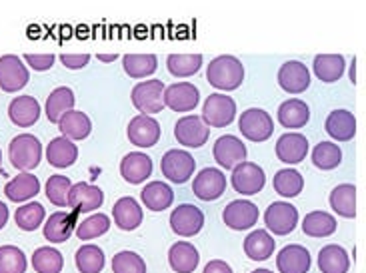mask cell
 Here are the masks:
<instances>
[{
  "instance_id": "6da1fadb",
  "label": "cell",
  "mask_w": 366,
  "mask_h": 273,
  "mask_svg": "<svg viewBox=\"0 0 366 273\" xmlns=\"http://www.w3.org/2000/svg\"><path fill=\"white\" fill-rule=\"evenodd\" d=\"M207 78L212 88L222 90V92H232L244 80V66L237 56L222 54V56H217L208 64Z\"/></svg>"
},
{
  "instance_id": "7a4b0ae2",
  "label": "cell",
  "mask_w": 366,
  "mask_h": 273,
  "mask_svg": "<svg viewBox=\"0 0 366 273\" xmlns=\"http://www.w3.org/2000/svg\"><path fill=\"white\" fill-rule=\"evenodd\" d=\"M10 164L19 172H32L40 166L42 160V144L32 134H20L14 140H10L9 146Z\"/></svg>"
},
{
  "instance_id": "3957f363",
  "label": "cell",
  "mask_w": 366,
  "mask_h": 273,
  "mask_svg": "<svg viewBox=\"0 0 366 273\" xmlns=\"http://www.w3.org/2000/svg\"><path fill=\"white\" fill-rule=\"evenodd\" d=\"M164 82L162 80H147V82H140L137 84L130 98H132V104L137 106V110L142 112V116H152V114H159L164 110Z\"/></svg>"
},
{
  "instance_id": "277c9868",
  "label": "cell",
  "mask_w": 366,
  "mask_h": 273,
  "mask_svg": "<svg viewBox=\"0 0 366 273\" xmlns=\"http://www.w3.org/2000/svg\"><path fill=\"white\" fill-rule=\"evenodd\" d=\"M238 128L242 136L250 142H267L274 132L272 118L262 108H248L247 112H242L238 120Z\"/></svg>"
},
{
  "instance_id": "5b68a950",
  "label": "cell",
  "mask_w": 366,
  "mask_h": 273,
  "mask_svg": "<svg viewBox=\"0 0 366 273\" xmlns=\"http://www.w3.org/2000/svg\"><path fill=\"white\" fill-rule=\"evenodd\" d=\"M237 116V102L227 94H210L202 106V122L207 126L224 128Z\"/></svg>"
},
{
  "instance_id": "8992f818",
  "label": "cell",
  "mask_w": 366,
  "mask_h": 273,
  "mask_svg": "<svg viewBox=\"0 0 366 273\" xmlns=\"http://www.w3.org/2000/svg\"><path fill=\"white\" fill-rule=\"evenodd\" d=\"M160 170L164 177L172 182V184H184L190 180V176L194 174L197 170V162L194 158L190 156L184 150H169L162 162H160Z\"/></svg>"
},
{
  "instance_id": "52a82bcc",
  "label": "cell",
  "mask_w": 366,
  "mask_h": 273,
  "mask_svg": "<svg viewBox=\"0 0 366 273\" xmlns=\"http://www.w3.org/2000/svg\"><path fill=\"white\" fill-rule=\"evenodd\" d=\"M230 182H232V190H237L238 194L254 195L267 184V174L254 162H242L237 168H232Z\"/></svg>"
},
{
  "instance_id": "ba28073f",
  "label": "cell",
  "mask_w": 366,
  "mask_h": 273,
  "mask_svg": "<svg viewBox=\"0 0 366 273\" xmlns=\"http://www.w3.org/2000/svg\"><path fill=\"white\" fill-rule=\"evenodd\" d=\"M264 224L274 235H290L297 230L298 210L287 202L270 204L264 212Z\"/></svg>"
},
{
  "instance_id": "9c48e42d",
  "label": "cell",
  "mask_w": 366,
  "mask_h": 273,
  "mask_svg": "<svg viewBox=\"0 0 366 273\" xmlns=\"http://www.w3.org/2000/svg\"><path fill=\"white\" fill-rule=\"evenodd\" d=\"M30 72L22 58L16 54H6L0 58V88L4 92H20L29 84Z\"/></svg>"
},
{
  "instance_id": "30bf717a",
  "label": "cell",
  "mask_w": 366,
  "mask_h": 273,
  "mask_svg": "<svg viewBox=\"0 0 366 273\" xmlns=\"http://www.w3.org/2000/svg\"><path fill=\"white\" fill-rule=\"evenodd\" d=\"M170 227L177 235L192 237V235L200 234V230L204 227V214L200 212V207H197V205L182 204L172 210Z\"/></svg>"
},
{
  "instance_id": "8fae6325",
  "label": "cell",
  "mask_w": 366,
  "mask_h": 273,
  "mask_svg": "<svg viewBox=\"0 0 366 273\" xmlns=\"http://www.w3.org/2000/svg\"><path fill=\"white\" fill-rule=\"evenodd\" d=\"M227 190V177L217 168H204L192 182V192L202 202H214Z\"/></svg>"
},
{
  "instance_id": "7c38bea8",
  "label": "cell",
  "mask_w": 366,
  "mask_h": 273,
  "mask_svg": "<svg viewBox=\"0 0 366 273\" xmlns=\"http://www.w3.org/2000/svg\"><path fill=\"white\" fill-rule=\"evenodd\" d=\"M278 84L288 94L307 92L310 86V70L300 60H288L278 70Z\"/></svg>"
},
{
  "instance_id": "4fadbf2b",
  "label": "cell",
  "mask_w": 366,
  "mask_h": 273,
  "mask_svg": "<svg viewBox=\"0 0 366 273\" xmlns=\"http://www.w3.org/2000/svg\"><path fill=\"white\" fill-rule=\"evenodd\" d=\"M208 136H210V128L202 122V118L194 116V114L180 118L179 122H177V126H174L177 142H180L182 146L187 148L204 146Z\"/></svg>"
},
{
  "instance_id": "5bb4252c",
  "label": "cell",
  "mask_w": 366,
  "mask_h": 273,
  "mask_svg": "<svg viewBox=\"0 0 366 273\" xmlns=\"http://www.w3.org/2000/svg\"><path fill=\"white\" fill-rule=\"evenodd\" d=\"M212 158L217 160L218 166H222L224 170H232L238 164L247 162V146L237 136L227 134L217 140V144L212 148Z\"/></svg>"
},
{
  "instance_id": "9a60e30c",
  "label": "cell",
  "mask_w": 366,
  "mask_h": 273,
  "mask_svg": "<svg viewBox=\"0 0 366 273\" xmlns=\"http://www.w3.org/2000/svg\"><path fill=\"white\" fill-rule=\"evenodd\" d=\"M104 204V192L89 182L72 184L69 192V205L76 214H89Z\"/></svg>"
},
{
  "instance_id": "2e32d148",
  "label": "cell",
  "mask_w": 366,
  "mask_h": 273,
  "mask_svg": "<svg viewBox=\"0 0 366 273\" xmlns=\"http://www.w3.org/2000/svg\"><path fill=\"white\" fill-rule=\"evenodd\" d=\"M258 215H260V212H258L257 204H252L248 200H234V202H230L224 207L222 220H224V224L230 230L244 232V230H248V227H252V225L257 224Z\"/></svg>"
},
{
  "instance_id": "e0dca14e",
  "label": "cell",
  "mask_w": 366,
  "mask_h": 273,
  "mask_svg": "<svg viewBox=\"0 0 366 273\" xmlns=\"http://www.w3.org/2000/svg\"><path fill=\"white\" fill-rule=\"evenodd\" d=\"M200 102V92L190 82H177L164 88V106L174 112H190Z\"/></svg>"
},
{
  "instance_id": "ac0fdd59",
  "label": "cell",
  "mask_w": 366,
  "mask_h": 273,
  "mask_svg": "<svg viewBox=\"0 0 366 273\" xmlns=\"http://www.w3.org/2000/svg\"><path fill=\"white\" fill-rule=\"evenodd\" d=\"M129 140L139 148H152L160 140V124L152 116H137L129 124Z\"/></svg>"
},
{
  "instance_id": "d6986e66",
  "label": "cell",
  "mask_w": 366,
  "mask_h": 273,
  "mask_svg": "<svg viewBox=\"0 0 366 273\" xmlns=\"http://www.w3.org/2000/svg\"><path fill=\"white\" fill-rule=\"evenodd\" d=\"M312 264V257L305 245H285L277 255V267L280 273H307Z\"/></svg>"
},
{
  "instance_id": "ffe728a7",
  "label": "cell",
  "mask_w": 366,
  "mask_h": 273,
  "mask_svg": "<svg viewBox=\"0 0 366 273\" xmlns=\"http://www.w3.org/2000/svg\"><path fill=\"white\" fill-rule=\"evenodd\" d=\"M152 170H154L152 158L142 152H130L120 162V176L129 184H142L152 176Z\"/></svg>"
},
{
  "instance_id": "44dd1931",
  "label": "cell",
  "mask_w": 366,
  "mask_h": 273,
  "mask_svg": "<svg viewBox=\"0 0 366 273\" xmlns=\"http://www.w3.org/2000/svg\"><path fill=\"white\" fill-rule=\"evenodd\" d=\"M325 130H327L328 136L332 138V140L348 142L357 134V118H355V114L350 110H345V108L332 110L328 114L327 122H325Z\"/></svg>"
},
{
  "instance_id": "7402d4cb",
  "label": "cell",
  "mask_w": 366,
  "mask_h": 273,
  "mask_svg": "<svg viewBox=\"0 0 366 273\" xmlns=\"http://www.w3.org/2000/svg\"><path fill=\"white\" fill-rule=\"evenodd\" d=\"M9 118L14 126H34L40 118L39 100L34 96H16L9 104Z\"/></svg>"
},
{
  "instance_id": "603a6c76",
  "label": "cell",
  "mask_w": 366,
  "mask_h": 273,
  "mask_svg": "<svg viewBox=\"0 0 366 273\" xmlns=\"http://www.w3.org/2000/svg\"><path fill=\"white\" fill-rule=\"evenodd\" d=\"M277 156L285 164H300L308 156V140L297 132L282 134L277 142Z\"/></svg>"
},
{
  "instance_id": "cb8c5ba5",
  "label": "cell",
  "mask_w": 366,
  "mask_h": 273,
  "mask_svg": "<svg viewBox=\"0 0 366 273\" xmlns=\"http://www.w3.org/2000/svg\"><path fill=\"white\" fill-rule=\"evenodd\" d=\"M76 227V212L66 214V212H54L49 220L44 222L42 235L49 239L50 244H64L72 235V230Z\"/></svg>"
},
{
  "instance_id": "d4e9b609",
  "label": "cell",
  "mask_w": 366,
  "mask_h": 273,
  "mask_svg": "<svg viewBox=\"0 0 366 273\" xmlns=\"http://www.w3.org/2000/svg\"><path fill=\"white\" fill-rule=\"evenodd\" d=\"M112 217H114V222L122 232H132L142 224L144 214H142V207H140L139 202L134 197L127 195V197H120L119 202L114 204Z\"/></svg>"
},
{
  "instance_id": "484cf974",
  "label": "cell",
  "mask_w": 366,
  "mask_h": 273,
  "mask_svg": "<svg viewBox=\"0 0 366 273\" xmlns=\"http://www.w3.org/2000/svg\"><path fill=\"white\" fill-rule=\"evenodd\" d=\"M40 192V182L39 177L30 172H20L19 176L12 177L6 187H4V194L9 197L10 202L14 204H22L26 200H32L34 195H39Z\"/></svg>"
},
{
  "instance_id": "4316f807",
  "label": "cell",
  "mask_w": 366,
  "mask_h": 273,
  "mask_svg": "<svg viewBox=\"0 0 366 273\" xmlns=\"http://www.w3.org/2000/svg\"><path fill=\"white\" fill-rule=\"evenodd\" d=\"M59 130L62 138H66L70 142L74 140H84L89 138V134L92 132V122L90 118L80 112V110H70L64 116L59 120Z\"/></svg>"
},
{
  "instance_id": "83f0119b",
  "label": "cell",
  "mask_w": 366,
  "mask_h": 273,
  "mask_svg": "<svg viewBox=\"0 0 366 273\" xmlns=\"http://www.w3.org/2000/svg\"><path fill=\"white\" fill-rule=\"evenodd\" d=\"M46 160L52 168H59V170L70 168L79 160V148L66 138H54V140H50L49 148H46Z\"/></svg>"
},
{
  "instance_id": "f1b7e54d",
  "label": "cell",
  "mask_w": 366,
  "mask_h": 273,
  "mask_svg": "<svg viewBox=\"0 0 366 273\" xmlns=\"http://www.w3.org/2000/svg\"><path fill=\"white\" fill-rule=\"evenodd\" d=\"M308 120H310V110L298 98H290L278 108V122H280V126L288 128V130L307 126Z\"/></svg>"
},
{
  "instance_id": "f546056e",
  "label": "cell",
  "mask_w": 366,
  "mask_h": 273,
  "mask_svg": "<svg viewBox=\"0 0 366 273\" xmlns=\"http://www.w3.org/2000/svg\"><path fill=\"white\" fill-rule=\"evenodd\" d=\"M198 262H200V254H198L197 247L192 244L177 242L170 247L169 264L172 267V272L192 273L198 267Z\"/></svg>"
},
{
  "instance_id": "4dcf8cb0",
  "label": "cell",
  "mask_w": 366,
  "mask_h": 273,
  "mask_svg": "<svg viewBox=\"0 0 366 273\" xmlns=\"http://www.w3.org/2000/svg\"><path fill=\"white\" fill-rule=\"evenodd\" d=\"M142 204L149 207L150 212H164L174 200V192L169 184L164 182H150L142 187L140 192Z\"/></svg>"
},
{
  "instance_id": "1f68e13d",
  "label": "cell",
  "mask_w": 366,
  "mask_h": 273,
  "mask_svg": "<svg viewBox=\"0 0 366 273\" xmlns=\"http://www.w3.org/2000/svg\"><path fill=\"white\" fill-rule=\"evenodd\" d=\"M312 68L318 80L332 84L345 76V70H347V60L340 54H318L315 62H312Z\"/></svg>"
},
{
  "instance_id": "d6a6232c",
  "label": "cell",
  "mask_w": 366,
  "mask_h": 273,
  "mask_svg": "<svg viewBox=\"0 0 366 273\" xmlns=\"http://www.w3.org/2000/svg\"><path fill=\"white\" fill-rule=\"evenodd\" d=\"M330 207L342 217H357V185L340 184L330 192Z\"/></svg>"
},
{
  "instance_id": "836d02e7",
  "label": "cell",
  "mask_w": 366,
  "mask_h": 273,
  "mask_svg": "<svg viewBox=\"0 0 366 273\" xmlns=\"http://www.w3.org/2000/svg\"><path fill=\"white\" fill-rule=\"evenodd\" d=\"M74 92L69 88V86H60V88L52 90L50 96L46 98V104H44V112H46V118H49L52 124H59V120L66 112L74 110Z\"/></svg>"
},
{
  "instance_id": "e575fe53",
  "label": "cell",
  "mask_w": 366,
  "mask_h": 273,
  "mask_svg": "<svg viewBox=\"0 0 366 273\" xmlns=\"http://www.w3.org/2000/svg\"><path fill=\"white\" fill-rule=\"evenodd\" d=\"M318 267L322 273H348L350 257L347 249L337 244L325 245L318 254Z\"/></svg>"
},
{
  "instance_id": "d590c367",
  "label": "cell",
  "mask_w": 366,
  "mask_h": 273,
  "mask_svg": "<svg viewBox=\"0 0 366 273\" xmlns=\"http://www.w3.org/2000/svg\"><path fill=\"white\" fill-rule=\"evenodd\" d=\"M274 239L268 234L267 230H257L250 235L244 237V254L252 259V262H264L270 255L274 254Z\"/></svg>"
},
{
  "instance_id": "8d00e7d4",
  "label": "cell",
  "mask_w": 366,
  "mask_h": 273,
  "mask_svg": "<svg viewBox=\"0 0 366 273\" xmlns=\"http://www.w3.org/2000/svg\"><path fill=\"white\" fill-rule=\"evenodd\" d=\"M302 232L310 237H328L337 232V220H335V215L322 212V210L310 212L302 220Z\"/></svg>"
},
{
  "instance_id": "74e56055",
  "label": "cell",
  "mask_w": 366,
  "mask_h": 273,
  "mask_svg": "<svg viewBox=\"0 0 366 273\" xmlns=\"http://www.w3.org/2000/svg\"><path fill=\"white\" fill-rule=\"evenodd\" d=\"M122 66L130 78H144L152 76L159 68V58L154 54H124Z\"/></svg>"
},
{
  "instance_id": "f35d334b",
  "label": "cell",
  "mask_w": 366,
  "mask_h": 273,
  "mask_svg": "<svg viewBox=\"0 0 366 273\" xmlns=\"http://www.w3.org/2000/svg\"><path fill=\"white\" fill-rule=\"evenodd\" d=\"M74 262H76L80 273H100L104 269L107 257H104V252L99 245L86 244L79 247V252L74 255Z\"/></svg>"
},
{
  "instance_id": "ab89813d",
  "label": "cell",
  "mask_w": 366,
  "mask_h": 273,
  "mask_svg": "<svg viewBox=\"0 0 366 273\" xmlns=\"http://www.w3.org/2000/svg\"><path fill=\"white\" fill-rule=\"evenodd\" d=\"M202 66V54H169L167 68L177 78L194 76Z\"/></svg>"
},
{
  "instance_id": "60d3db41",
  "label": "cell",
  "mask_w": 366,
  "mask_h": 273,
  "mask_svg": "<svg viewBox=\"0 0 366 273\" xmlns=\"http://www.w3.org/2000/svg\"><path fill=\"white\" fill-rule=\"evenodd\" d=\"M44 217H46V210L39 202H30V204L20 205L19 210L14 212V222H16V225L22 232L39 230L40 224L44 222Z\"/></svg>"
},
{
  "instance_id": "b9f144b4",
  "label": "cell",
  "mask_w": 366,
  "mask_h": 273,
  "mask_svg": "<svg viewBox=\"0 0 366 273\" xmlns=\"http://www.w3.org/2000/svg\"><path fill=\"white\" fill-rule=\"evenodd\" d=\"M32 267L36 273H60L64 267V257L59 249L44 245L32 254Z\"/></svg>"
},
{
  "instance_id": "7bdbcfd3",
  "label": "cell",
  "mask_w": 366,
  "mask_h": 273,
  "mask_svg": "<svg viewBox=\"0 0 366 273\" xmlns=\"http://www.w3.org/2000/svg\"><path fill=\"white\" fill-rule=\"evenodd\" d=\"M272 184H274L277 194H280L282 197H295V195H298L302 192V187H305V177L300 176V172H297V170L287 168V170L277 172Z\"/></svg>"
},
{
  "instance_id": "ee69618b",
  "label": "cell",
  "mask_w": 366,
  "mask_h": 273,
  "mask_svg": "<svg viewBox=\"0 0 366 273\" xmlns=\"http://www.w3.org/2000/svg\"><path fill=\"white\" fill-rule=\"evenodd\" d=\"M312 164L318 170H335L342 162V152L335 142H320L312 150Z\"/></svg>"
},
{
  "instance_id": "f6af8a7d",
  "label": "cell",
  "mask_w": 366,
  "mask_h": 273,
  "mask_svg": "<svg viewBox=\"0 0 366 273\" xmlns=\"http://www.w3.org/2000/svg\"><path fill=\"white\" fill-rule=\"evenodd\" d=\"M29 262L24 252L16 245H0V273H24Z\"/></svg>"
},
{
  "instance_id": "bcb514c9",
  "label": "cell",
  "mask_w": 366,
  "mask_h": 273,
  "mask_svg": "<svg viewBox=\"0 0 366 273\" xmlns=\"http://www.w3.org/2000/svg\"><path fill=\"white\" fill-rule=\"evenodd\" d=\"M110 230V217L107 214H94L86 217L82 224L76 227V237L82 242H89L94 237L104 235Z\"/></svg>"
},
{
  "instance_id": "7dc6e473",
  "label": "cell",
  "mask_w": 366,
  "mask_h": 273,
  "mask_svg": "<svg viewBox=\"0 0 366 273\" xmlns=\"http://www.w3.org/2000/svg\"><path fill=\"white\" fill-rule=\"evenodd\" d=\"M70 187H72V182L66 176H50L46 185H44V192H46L50 204L66 207L69 205Z\"/></svg>"
},
{
  "instance_id": "c3c4849f",
  "label": "cell",
  "mask_w": 366,
  "mask_h": 273,
  "mask_svg": "<svg viewBox=\"0 0 366 273\" xmlns=\"http://www.w3.org/2000/svg\"><path fill=\"white\" fill-rule=\"evenodd\" d=\"M112 272L114 273H147V264L134 252H120L112 257Z\"/></svg>"
},
{
  "instance_id": "681fc988",
  "label": "cell",
  "mask_w": 366,
  "mask_h": 273,
  "mask_svg": "<svg viewBox=\"0 0 366 273\" xmlns=\"http://www.w3.org/2000/svg\"><path fill=\"white\" fill-rule=\"evenodd\" d=\"M24 60H26L30 68L44 72V70H50L54 66L56 56L54 54H24Z\"/></svg>"
},
{
  "instance_id": "f907efd6",
  "label": "cell",
  "mask_w": 366,
  "mask_h": 273,
  "mask_svg": "<svg viewBox=\"0 0 366 273\" xmlns=\"http://www.w3.org/2000/svg\"><path fill=\"white\" fill-rule=\"evenodd\" d=\"M60 62L70 70L84 68L90 62L89 54H60Z\"/></svg>"
},
{
  "instance_id": "816d5d0a",
  "label": "cell",
  "mask_w": 366,
  "mask_h": 273,
  "mask_svg": "<svg viewBox=\"0 0 366 273\" xmlns=\"http://www.w3.org/2000/svg\"><path fill=\"white\" fill-rule=\"evenodd\" d=\"M202 273H232V267L222 259H212V262H208Z\"/></svg>"
},
{
  "instance_id": "f5cc1de1",
  "label": "cell",
  "mask_w": 366,
  "mask_h": 273,
  "mask_svg": "<svg viewBox=\"0 0 366 273\" xmlns=\"http://www.w3.org/2000/svg\"><path fill=\"white\" fill-rule=\"evenodd\" d=\"M9 217H10V212H9V205L2 204L0 202V230L4 227V225L9 224Z\"/></svg>"
},
{
  "instance_id": "db71d44e",
  "label": "cell",
  "mask_w": 366,
  "mask_h": 273,
  "mask_svg": "<svg viewBox=\"0 0 366 273\" xmlns=\"http://www.w3.org/2000/svg\"><path fill=\"white\" fill-rule=\"evenodd\" d=\"M119 56L117 54H99L100 62H112V60H117Z\"/></svg>"
},
{
  "instance_id": "11a10c76",
  "label": "cell",
  "mask_w": 366,
  "mask_h": 273,
  "mask_svg": "<svg viewBox=\"0 0 366 273\" xmlns=\"http://www.w3.org/2000/svg\"><path fill=\"white\" fill-rule=\"evenodd\" d=\"M355 66H357V62L352 60V64H350V80H352V82H357V74H355Z\"/></svg>"
},
{
  "instance_id": "9f6ffc18",
  "label": "cell",
  "mask_w": 366,
  "mask_h": 273,
  "mask_svg": "<svg viewBox=\"0 0 366 273\" xmlns=\"http://www.w3.org/2000/svg\"><path fill=\"white\" fill-rule=\"evenodd\" d=\"M250 273H272L270 269H254V272H250Z\"/></svg>"
},
{
  "instance_id": "6f0895ef",
  "label": "cell",
  "mask_w": 366,
  "mask_h": 273,
  "mask_svg": "<svg viewBox=\"0 0 366 273\" xmlns=\"http://www.w3.org/2000/svg\"><path fill=\"white\" fill-rule=\"evenodd\" d=\"M0 162H2V152H0Z\"/></svg>"
}]
</instances>
